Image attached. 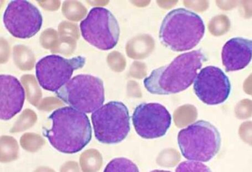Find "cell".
<instances>
[{"instance_id": "277c9868", "label": "cell", "mask_w": 252, "mask_h": 172, "mask_svg": "<svg viewBox=\"0 0 252 172\" xmlns=\"http://www.w3.org/2000/svg\"><path fill=\"white\" fill-rule=\"evenodd\" d=\"M178 144L187 160L208 162L220 151L221 137L216 128L209 122L198 121L179 132Z\"/></svg>"}, {"instance_id": "52a82bcc", "label": "cell", "mask_w": 252, "mask_h": 172, "mask_svg": "<svg viewBox=\"0 0 252 172\" xmlns=\"http://www.w3.org/2000/svg\"><path fill=\"white\" fill-rule=\"evenodd\" d=\"M82 36L91 45L103 51L116 47L120 36L118 22L107 8L95 7L81 21Z\"/></svg>"}, {"instance_id": "8fae6325", "label": "cell", "mask_w": 252, "mask_h": 172, "mask_svg": "<svg viewBox=\"0 0 252 172\" xmlns=\"http://www.w3.org/2000/svg\"><path fill=\"white\" fill-rule=\"evenodd\" d=\"M193 90L203 103L218 105L224 103L229 98L231 85L222 69L215 66H207L197 75Z\"/></svg>"}, {"instance_id": "6da1fadb", "label": "cell", "mask_w": 252, "mask_h": 172, "mask_svg": "<svg viewBox=\"0 0 252 172\" xmlns=\"http://www.w3.org/2000/svg\"><path fill=\"white\" fill-rule=\"evenodd\" d=\"M206 57L201 50L184 53L172 63L154 69L144 80L150 94L169 95L183 92L192 85Z\"/></svg>"}, {"instance_id": "ba28073f", "label": "cell", "mask_w": 252, "mask_h": 172, "mask_svg": "<svg viewBox=\"0 0 252 172\" xmlns=\"http://www.w3.org/2000/svg\"><path fill=\"white\" fill-rule=\"evenodd\" d=\"M86 61L85 57L82 56L70 59L56 55L44 57L36 65L39 85L48 91H58L70 80L74 70L84 67Z\"/></svg>"}, {"instance_id": "4fadbf2b", "label": "cell", "mask_w": 252, "mask_h": 172, "mask_svg": "<svg viewBox=\"0 0 252 172\" xmlns=\"http://www.w3.org/2000/svg\"><path fill=\"white\" fill-rule=\"evenodd\" d=\"M252 56V40L242 37L229 39L225 43L222 51V64L225 71L244 69L251 63Z\"/></svg>"}, {"instance_id": "7a4b0ae2", "label": "cell", "mask_w": 252, "mask_h": 172, "mask_svg": "<svg viewBox=\"0 0 252 172\" xmlns=\"http://www.w3.org/2000/svg\"><path fill=\"white\" fill-rule=\"evenodd\" d=\"M50 130H44L43 136L57 151L65 154L80 152L91 142L92 130L85 113L71 107L58 108L48 117Z\"/></svg>"}, {"instance_id": "9a60e30c", "label": "cell", "mask_w": 252, "mask_h": 172, "mask_svg": "<svg viewBox=\"0 0 252 172\" xmlns=\"http://www.w3.org/2000/svg\"><path fill=\"white\" fill-rule=\"evenodd\" d=\"M176 172H210L209 168L198 162H185L181 163Z\"/></svg>"}, {"instance_id": "8992f818", "label": "cell", "mask_w": 252, "mask_h": 172, "mask_svg": "<svg viewBox=\"0 0 252 172\" xmlns=\"http://www.w3.org/2000/svg\"><path fill=\"white\" fill-rule=\"evenodd\" d=\"M91 119L95 138L101 143H120L130 131L129 110L122 102L106 103L93 112Z\"/></svg>"}, {"instance_id": "5bb4252c", "label": "cell", "mask_w": 252, "mask_h": 172, "mask_svg": "<svg viewBox=\"0 0 252 172\" xmlns=\"http://www.w3.org/2000/svg\"><path fill=\"white\" fill-rule=\"evenodd\" d=\"M138 167L131 161L125 158H115L108 163L104 172H139Z\"/></svg>"}, {"instance_id": "30bf717a", "label": "cell", "mask_w": 252, "mask_h": 172, "mask_svg": "<svg viewBox=\"0 0 252 172\" xmlns=\"http://www.w3.org/2000/svg\"><path fill=\"white\" fill-rule=\"evenodd\" d=\"M132 121L137 134L143 138L152 139L166 134L171 125L172 116L160 103H144L135 108Z\"/></svg>"}, {"instance_id": "9c48e42d", "label": "cell", "mask_w": 252, "mask_h": 172, "mask_svg": "<svg viewBox=\"0 0 252 172\" xmlns=\"http://www.w3.org/2000/svg\"><path fill=\"white\" fill-rule=\"evenodd\" d=\"M4 25L13 36L21 39L33 37L43 24L41 13L36 6L25 0H13L3 16Z\"/></svg>"}, {"instance_id": "3957f363", "label": "cell", "mask_w": 252, "mask_h": 172, "mask_svg": "<svg viewBox=\"0 0 252 172\" xmlns=\"http://www.w3.org/2000/svg\"><path fill=\"white\" fill-rule=\"evenodd\" d=\"M205 33L201 17L184 8L170 11L163 19L159 39L163 45L176 52L192 49L201 41Z\"/></svg>"}, {"instance_id": "7c38bea8", "label": "cell", "mask_w": 252, "mask_h": 172, "mask_svg": "<svg viewBox=\"0 0 252 172\" xmlns=\"http://www.w3.org/2000/svg\"><path fill=\"white\" fill-rule=\"evenodd\" d=\"M25 91L18 79L8 74L0 76V118L8 121L23 109Z\"/></svg>"}, {"instance_id": "5b68a950", "label": "cell", "mask_w": 252, "mask_h": 172, "mask_svg": "<svg viewBox=\"0 0 252 172\" xmlns=\"http://www.w3.org/2000/svg\"><path fill=\"white\" fill-rule=\"evenodd\" d=\"M56 94L69 106L87 113L95 111L105 101L103 81L90 74L74 76Z\"/></svg>"}]
</instances>
